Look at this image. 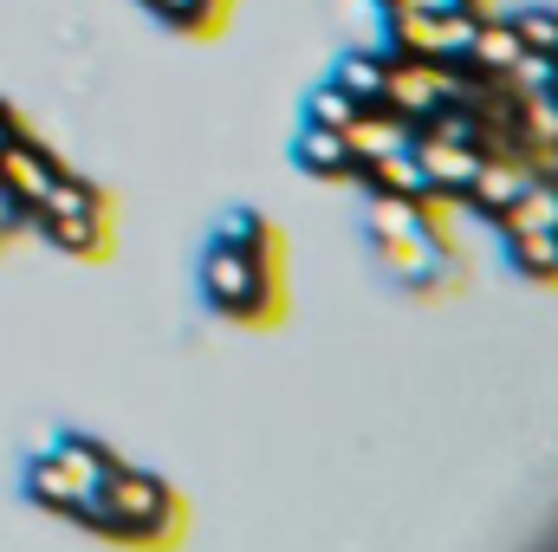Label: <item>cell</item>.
<instances>
[{
    "instance_id": "cell-2",
    "label": "cell",
    "mask_w": 558,
    "mask_h": 552,
    "mask_svg": "<svg viewBox=\"0 0 558 552\" xmlns=\"http://www.w3.org/2000/svg\"><path fill=\"white\" fill-rule=\"evenodd\" d=\"M195 286H202L208 312H221L228 325H267V319L279 312V279H274V267L241 261V254H228V248H215V241L202 248Z\"/></svg>"
},
{
    "instance_id": "cell-18",
    "label": "cell",
    "mask_w": 558,
    "mask_h": 552,
    "mask_svg": "<svg viewBox=\"0 0 558 552\" xmlns=\"http://www.w3.org/2000/svg\"><path fill=\"white\" fill-rule=\"evenodd\" d=\"M137 7H149L156 20H169L182 33H215L221 13H228V0H137Z\"/></svg>"
},
{
    "instance_id": "cell-20",
    "label": "cell",
    "mask_w": 558,
    "mask_h": 552,
    "mask_svg": "<svg viewBox=\"0 0 558 552\" xmlns=\"http://www.w3.org/2000/svg\"><path fill=\"white\" fill-rule=\"evenodd\" d=\"M558 143V98H520V149Z\"/></svg>"
},
{
    "instance_id": "cell-6",
    "label": "cell",
    "mask_w": 558,
    "mask_h": 552,
    "mask_svg": "<svg viewBox=\"0 0 558 552\" xmlns=\"http://www.w3.org/2000/svg\"><path fill=\"white\" fill-rule=\"evenodd\" d=\"M435 105H441V85H435V59H416V52H403V59H390V65H384V111H390V118H403V124H422Z\"/></svg>"
},
{
    "instance_id": "cell-13",
    "label": "cell",
    "mask_w": 558,
    "mask_h": 552,
    "mask_svg": "<svg viewBox=\"0 0 558 552\" xmlns=\"http://www.w3.org/2000/svg\"><path fill=\"white\" fill-rule=\"evenodd\" d=\"M26 501H33V507H46V514H65V520H72V514H78V501H85V488H78V481L46 455V448H39V455L26 461Z\"/></svg>"
},
{
    "instance_id": "cell-22",
    "label": "cell",
    "mask_w": 558,
    "mask_h": 552,
    "mask_svg": "<svg viewBox=\"0 0 558 552\" xmlns=\"http://www.w3.org/2000/svg\"><path fill=\"white\" fill-rule=\"evenodd\" d=\"M20 137V111H13V105H7V98H0V149H7V143Z\"/></svg>"
},
{
    "instance_id": "cell-9",
    "label": "cell",
    "mask_w": 558,
    "mask_h": 552,
    "mask_svg": "<svg viewBox=\"0 0 558 552\" xmlns=\"http://www.w3.org/2000/svg\"><path fill=\"white\" fill-rule=\"evenodd\" d=\"M500 254L520 279H539L558 286V228H507L500 235Z\"/></svg>"
},
{
    "instance_id": "cell-3",
    "label": "cell",
    "mask_w": 558,
    "mask_h": 552,
    "mask_svg": "<svg viewBox=\"0 0 558 552\" xmlns=\"http://www.w3.org/2000/svg\"><path fill=\"white\" fill-rule=\"evenodd\" d=\"M410 156H416V169H422V182H428V195H435V202H448V208H461V202H468L474 169H481V149L448 143V137H428V131H410Z\"/></svg>"
},
{
    "instance_id": "cell-17",
    "label": "cell",
    "mask_w": 558,
    "mask_h": 552,
    "mask_svg": "<svg viewBox=\"0 0 558 552\" xmlns=\"http://www.w3.org/2000/svg\"><path fill=\"white\" fill-rule=\"evenodd\" d=\"M357 111H364V105H357V98H351V92H344L338 79H325V85H312V92H305V124L344 131V124H351Z\"/></svg>"
},
{
    "instance_id": "cell-10",
    "label": "cell",
    "mask_w": 558,
    "mask_h": 552,
    "mask_svg": "<svg viewBox=\"0 0 558 552\" xmlns=\"http://www.w3.org/2000/svg\"><path fill=\"white\" fill-rule=\"evenodd\" d=\"M46 455H52V461H59V468L85 488V494H98V488L111 481V468L124 461V455H111V448H105V442H92V435H59Z\"/></svg>"
},
{
    "instance_id": "cell-1",
    "label": "cell",
    "mask_w": 558,
    "mask_h": 552,
    "mask_svg": "<svg viewBox=\"0 0 558 552\" xmlns=\"http://www.w3.org/2000/svg\"><path fill=\"white\" fill-rule=\"evenodd\" d=\"M105 501V520H98V540H118V547H162L175 527H182V501L169 481L143 475L131 461L111 468V481L98 488Z\"/></svg>"
},
{
    "instance_id": "cell-12",
    "label": "cell",
    "mask_w": 558,
    "mask_h": 552,
    "mask_svg": "<svg viewBox=\"0 0 558 552\" xmlns=\"http://www.w3.org/2000/svg\"><path fill=\"white\" fill-rule=\"evenodd\" d=\"M410 131L416 124H403V118H390V111H357L351 124H344V143H351V156L357 163H377V156H390V149H410Z\"/></svg>"
},
{
    "instance_id": "cell-14",
    "label": "cell",
    "mask_w": 558,
    "mask_h": 552,
    "mask_svg": "<svg viewBox=\"0 0 558 552\" xmlns=\"http://www.w3.org/2000/svg\"><path fill=\"white\" fill-rule=\"evenodd\" d=\"M507 228H558V182H526L500 215H494V235H507Z\"/></svg>"
},
{
    "instance_id": "cell-16",
    "label": "cell",
    "mask_w": 558,
    "mask_h": 552,
    "mask_svg": "<svg viewBox=\"0 0 558 552\" xmlns=\"http://www.w3.org/2000/svg\"><path fill=\"white\" fill-rule=\"evenodd\" d=\"M331 79H338V85H344V92H351V98H357L364 111H371V105L384 111V59H377V52L351 46V52L338 59V72H331Z\"/></svg>"
},
{
    "instance_id": "cell-5",
    "label": "cell",
    "mask_w": 558,
    "mask_h": 552,
    "mask_svg": "<svg viewBox=\"0 0 558 552\" xmlns=\"http://www.w3.org/2000/svg\"><path fill=\"white\" fill-rule=\"evenodd\" d=\"M33 228L78 261H98L111 248V202H85V208H59V215H33Z\"/></svg>"
},
{
    "instance_id": "cell-21",
    "label": "cell",
    "mask_w": 558,
    "mask_h": 552,
    "mask_svg": "<svg viewBox=\"0 0 558 552\" xmlns=\"http://www.w3.org/2000/svg\"><path fill=\"white\" fill-rule=\"evenodd\" d=\"M377 7H416V13H487V0H377Z\"/></svg>"
},
{
    "instance_id": "cell-8",
    "label": "cell",
    "mask_w": 558,
    "mask_h": 552,
    "mask_svg": "<svg viewBox=\"0 0 558 552\" xmlns=\"http://www.w3.org/2000/svg\"><path fill=\"white\" fill-rule=\"evenodd\" d=\"M526 182H533V176H526V163H520V156H481L474 189H468V202H461V208H474V215H487V221H494V215H500Z\"/></svg>"
},
{
    "instance_id": "cell-7",
    "label": "cell",
    "mask_w": 558,
    "mask_h": 552,
    "mask_svg": "<svg viewBox=\"0 0 558 552\" xmlns=\"http://www.w3.org/2000/svg\"><path fill=\"white\" fill-rule=\"evenodd\" d=\"M292 169H305V176H318V182H357V156H351V143L344 131H325V124H305L299 118V131H292Z\"/></svg>"
},
{
    "instance_id": "cell-11",
    "label": "cell",
    "mask_w": 558,
    "mask_h": 552,
    "mask_svg": "<svg viewBox=\"0 0 558 552\" xmlns=\"http://www.w3.org/2000/svg\"><path fill=\"white\" fill-rule=\"evenodd\" d=\"M215 248H228V254H241V261H260V267H274V221L260 215V208H228L221 215V228H215Z\"/></svg>"
},
{
    "instance_id": "cell-19",
    "label": "cell",
    "mask_w": 558,
    "mask_h": 552,
    "mask_svg": "<svg viewBox=\"0 0 558 552\" xmlns=\"http://www.w3.org/2000/svg\"><path fill=\"white\" fill-rule=\"evenodd\" d=\"M507 20H513V33H520L526 52H553L558 59V7H520Z\"/></svg>"
},
{
    "instance_id": "cell-15",
    "label": "cell",
    "mask_w": 558,
    "mask_h": 552,
    "mask_svg": "<svg viewBox=\"0 0 558 552\" xmlns=\"http://www.w3.org/2000/svg\"><path fill=\"white\" fill-rule=\"evenodd\" d=\"M513 52H520V33H513V20H481L461 59H468V65H481V72H507V65H513Z\"/></svg>"
},
{
    "instance_id": "cell-4",
    "label": "cell",
    "mask_w": 558,
    "mask_h": 552,
    "mask_svg": "<svg viewBox=\"0 0 558 552\" xmlns=\"http://www.w3.org/2000/svg\"><path fill=\"white\" fill-rule=\"evenodd\" d=\"M59 176H65V163H59V156H52L46 143L33 137V131H20V137L0 149V189H7V195H13V202L26 208V215H33V208L46 202V189H52Z\"/></svg>"
}]
</instances>
